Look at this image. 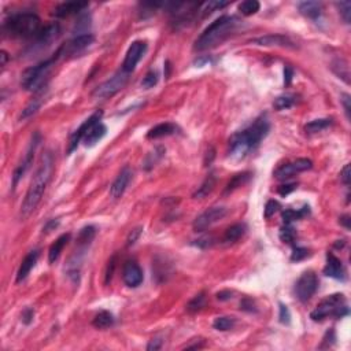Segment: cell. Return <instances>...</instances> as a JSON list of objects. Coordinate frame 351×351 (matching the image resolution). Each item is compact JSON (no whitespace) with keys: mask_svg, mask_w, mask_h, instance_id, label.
<instances>
[{"mask_svg":"<svg viewBox=\"0 0 351 351\" xmlns=\"http://www.w3.org/2000/svg\"><path fill=\"white\" fill-rule=\"evenodd\" d=\"M147 51V44L144 41H133L131 47L128 48L124 64H122V70L127 73H132L136 69L137 64L142 61Z\"/></svg>","mask_w":351,"mask_h":351,"instance_id":"13","label":"cell"},{"mask_svg":"<svg viewBox=\"0 0 351 351\" xmlns=\"http://www.w3.org/2000/svg\"><path fill=\"white\" fill-rule=\"evenodd\" d=\"M56 59H58V56H54V58L47 59L44 62H40L36 66L26 69L22 73V77H21L22 88L26 89V91H30V92H40L45 85V83H47L49 73L54 68Z\"/></svg>","mask_w":351,"mask_h":351,"instance_id":"5","label":"cell"},{"mask_svg":"<svg viewBox=\"0 0 351 351\" xmlns=\"http://www.w3.org/2000/svg\"><path fill=\"white\" fill-rule=\"evenodd\" d=\"M350 215H343V217H340V221H339V222H340L346 229H350Z\"/></svg>","mask_w":351,"mask_h":351,"instance_id":"58","label":"cell"},{"mask_svg":"<svg viewBox=\"0 0 351 351\" xmlns=\"http://www.w3.org/2000/svg\"><path fill=\"white\" fill-rule=\"evenodd\" d=\"M0 58H2V64L0 65H2V68H5L6 64H7V58H9V56H7V52H6V51H2V52H0Z\"/></svg>","mask_w":351,"mask_h":351,"instance_id":"59","label":"cell"},{"mask_svg":"<svg viewBox=\"0 0 351 351\" xmlns=\"http://www.w3.org/2000/svg\"><path fill=\"white\" fill-rule=\"evenodd\" d=\"M40 142H41V137H40V133H34L33 136H32V140H30V144L29 147H28V150H26V154H25L24 159L21 161V163L18 166H17V169H15L14 171V176H13V187H17L18 186V183H20V180L22 179L25 176V173L28 171V169L30 167V165H32V162H33V156H34V152H36V150H37V147H39Z\"/></svg>","mask_w":351,"mask_h":351,"instance_id":"10","label":"cell"},{"mask_svg":"<svg viewBox=\"0 0 351 351\" xmlns=\"http://www.w3.org/2000/svg\"><path fill=\"white\" fill-rule=\"evenodd\" d=\"M93 41H95L93 34L91 33L77 34L74 39L68 41V43L65 44V45H62V47L58 49L56 56L59 58V56H62V55L66 56V55H73V54H77V52H81V51H84L85 48H88Z\"/></svg>","mask_w":351,"mask_h":351,"instance_id":"11","label":"cell"},{"mask_svg":"<svg viewBox=\"0 0 351 351\" xmlns=\"http://www.w3.org/2000/svg\"><path fill=\"white\" fill-rule=\"evenodd\" d=\"M103 117V112L102 111H96L93 112L92 115L89 118H87L85 121L80 125V128H78L77 131L74 132L73 135L70 136V142H69V150L68 152L69 154H72V152L76 150L78 147V144H80V142L83 140L84 136H85V133H87L91 128L95 125V124H98V122H100V120H102Z\"/></svg>","mask_w":351,"mask_h":351,"instance_id":"14","label":"cell"},{"mask_svg":"<svg viewBox=\"0 0 351 351\" xmlns=\"http://www.w3.org/2000/svg\"><path fill=\"white\" fill-rule=\"evenodd\" d=\"M54 155L52 152H44L40 159L39 167L34 173L33 179L30 181V186L28 188V192L25 195V199L21 206V217L28 218L34 210L37 209L40 202L43 199V195L47 187H48L52 173H54Z\"/></svg>","mask_w":351,"mask_h":351,"instance_id":"1","label":"cell"},{"mask_svg":"<svg viewBox=\"0 0 351 351\" xmlns=\"http://www.w3.org/2000/svg\"><path fill=\"white\" fill-rule=\"evenodd\" d=\"M278 209H280L278 202H276V200H269L268 203H266V206H265V210H263L265 218H270L272 215H274V213H276Z\"/></svg>","mask_w":351,"mask_h":351,"instance_id":"43","label":"cell"},{"mask_svg":"<svg viewBox=\"0 0 351 351\" xmlns=\"http://www.w3.org/2000/svg\"><path fill=\"white\" fill-rule=\"evenodd\" d=\"M228 5H229V2L211 0V2H207V3H203V5L199 6V13L202 14V17H207V15L214 13V11L224 9V7H226Z\"/></svg>","mask_w":351,"mask_h":351,"instance_id":"32","label":"cell"},{"mask_svg":"<svg viewBox=\"0 0 351 351\" xmlns=\"http://www.w3.org/2000/svg\"><path fill=\"white\" fill-rule=\"evenodd\" d=\"M163 154H165V150H163L162 147H156V148H154V151H151L150 154H147L146 159H144V162H143V167H144L146 170L152 169V167L158 163V161H159L162 156H163Z\"/></svg>","mask_w":351,"mask_h":351,"instance_id":"33","label":"cell"},{"mask_svg":"<svg viewBox=\"0 0 351 351\" xmlns=\"http://www.w3.org/2000/svg\"><path fill=\"white\" fill-rule=\"evenodd\" d=\"M251 177H253V173H250V171H243V173H239V174H235L225 187L224 195H228V194L233 192L240 187H243L244 184H247Z\"/></svg>","mask_w":351,"mask_h":351,"instance_id":"26","label":"cell"},{"mask_svg":"<svg viewBox=\"0 0 351 351\" xmlns=\"http://www.w3.org/2000/svg\"><path fill=\"white\" fill-rule=\"evenodd\" d=\"M215 183H217V177H215L214 173L207 176L206 180L202 183V186H200L199 188H198V191L194 194V198H195V199H202V198L210 195V194L213 192V190H214Z\"/></svg>","mask_w":351,"mask_h":351,"instance_id":"27","label":"cell"},{"mask_svg":"<svg viewBox=\"0 0 351 351\" xmlns=\"http://www.w3.org/2000/svg\"><path fill=\"white\" fill-rule=\"evenodd\" d=\"M205 305H206L205 292H200L198 294L196 297L192 298L190 302H188V305H187V310H188L190 313H196V312H199V310H202V309L205 307Z\"/></svg>","mask_w":351,"mask_h":351,"instance_id":"37","label":"cell"},{"mask_svg":"<svg viewBox=\"0 0 351 351\" xmlns=\"http://www.w3.org/2000/svg\"><path fill=\"white\" fill-rule=\"evenodd\" d=\"M251 43L262 45V47H291L292 45L291 40L283 34H266V36H261V37L251 40Z\"/></svg>","mask_w":351,"mask_h":351,"instance_id":"20","label":"cell"},{"mask_svg":"<svg viewBox=\"0 0 351 351\" xmlns=\"http://www.w3.org/2000/svg\"><path fill=\"white\" fill-rule=\"evenodd\" d=\"M177 131H179V128L176 127L174 124H171V122H163V124H159V125H155L154 128H151V129L148 131V133H147V137H148V139H161V137L174 135Z\"/></svg>","mask_w":351,"mask_h":351,"instance_id":"23","label":"cell"},{"mask_svg":"<svg viewBox=\"0 0 351 351\" xmlns=\"http://www.w3.org/2000/svg\"><path fill=\"white\" fill-rule=\"evenodd\" d=\"M240 21L233 15H224L219 17L218 20L206 28L199 37L196 39L194 48L196 51H206V49L214 48L218 44L224 43L225 40L230 37V34L233 33L236 28L239 26Z\"/></svg>","mask_w":351,"mask_h":351,"instance_id":"3","label":"cell"},{"mask_svg":"<svg viewBox=\"0 0 351 351\" xmlns=\"http://www.w3.org/2000/svg\"><path fill=\"white\" fill-rule=\"evenodd\" d=\"M340 179H341V181L346 184V186H350V181H351L350 165H346L344 167H343V170L340 171Z\"/></svg>","mask_w":351,"mask_h":351,"instance_id":"50","label":"cell"},{"mask_svg":"<svg viewBox=\"0 0 351 351\" xmlns=\"http://www.w3.org/2000/svg\"><path fill=\"white\" fill-rule=\"evenodd\" d=\"M158 78H159L158 77V73L154 72V70H150V72L144 76V78H143L142 87L146 88V89L155 87L156 84H158Z\"/></svg>","mask_w":351,"mask_h":351,"instance_id":"41","label":"cell"},{"mask_svg":"<svg viewBox=\"0 0 351 351\" xmlns=\"http://www.w3.org/2000/svg\"><path fill=\"white\" fill-rule=\"evenodd\" d=\"M226 211L228 210L224 206H213L196 217L194 224H192V228L195 232H203V230L209 229L211 225H214L215 222H218L219 219L224 218L226 215Z\"/></svg>","mask_w":351,"mask_h":351,"instance_id":"8","label":"cell"},{"mask_svg":"<svg viewBox=\"0 0 351 351\" xmlns=\"http://www.w3.org/2000/svg\"><path fill=\"white\" fill-rule=\"evenodd\" d=\"M278 318H280V322H281V324H289V321H291L289 310H288V307L285 306V305H283V303H280V316H278Z\"/></svg>","mask_w":351,"mask_h":351,"instance_id":"46","label":"cell"},{"mask_svg":"<svg viewBox=\"0 0 351 351\" xmlns=\"http://www.w3.org/2000/svg\"><path fill=\"white\" fill-rule=\"evenodd\" d=\"M213 238H209V236H206V238H200L199 240H196V246L198 247H200V249H209V247H211L213 246Z\"/></svg>","mask_w":351,"mask_h":351,"instance_id":"49","label":"cell"},{"mask_svg":"<svg viewBox=\"0 0 351 351\" xmlns=\"http://www.w3.org/2000/svg\"><path fill=\"white\" fill-rule=\"evenodd\" d=\"M240 309H242V310H246V312H255L254 303L251 299H244L243 302L240 303Z\"/></svg>","mask_w":351,"mask_h":351,"instance_id":"53","label":"cell"},{"mask_svg":"<svg viewBox=\"0 0 351 351\" xmlns=\"http://www.w3.org/2000/svg\"><path fill=\"white\" fill-rule=\"evenodd\" d=\"M309 213H310L309 206H303L302 209H299V210L287 209L285 211H283V214H281V219L284 221V224H292L294 221H298V219L306 217Z\"/></svg>","mask_w":351,"mask_h":351,"instance_id":"31","label":"cell"},{"mask_svg":"<svg viewBox=\"0 0 351 351\" xmlns=\"http://www.w3.org/2000/svg\"><path fill=\"white\" fill-rule=\"evenodd\" d=\"M297 238V232L294 229L291 224H284V226L280 229V239L281 242L287 244H292Z\"/></svg>","mask_w":351,"mask_h":351,"instance_id":"40","label":"cell"},{"mask_svg":"<svg viewBox=\"0 0 351 351\" xmlns=\"http://www.w3.org/2000/svg\"><path fill=\"white\" fill-rule=\"evenodd\" d=\"M41 103H43V99L40 98H36V99H33L32 102L25 107V110H22V114H21V117H20V120L22 121V120H26V118H29V117H32L33 114H36V111L39 110L40 108V106H41Z\"/></svg>","mask_w":351,"mask_h":351,"instance_id":"38","label":"cell"},{"mask_svg":"<svg viewBox=\"0 0 351 351\" xmlns=\"http://www.w3.org/2000/svg\"><path fill=\"white\" fill-rule=\"evenodd\" d=\"M89 3L87 2H65L56 6L54 10V15L58 18H66L73 14H78L87 9Z\"/></svg>","mask_w":351,"mask_h":351,"instance_id":"18","label":"cell"},{"mask_svg":"<svg viewBox=\"0 0 351 351\" xmlns=\"http://www.w3.org/2000/svg\"><path fill=\"white\" fill-rule=\"evenodd\" d=\"M61 36V26L58 24L47 25L45 28L40 30V33L36 36V43L33 44V49H43L58 40Z\"/></svg>","mask_w":351,"mask_h":351,"instance_id":"15","label":"cell"},{"mask_svg":"<svg viewBox=\"0 0 351 351\" xmlns=\"http://www.w3.org/2000/svg\"><path fill=\"white\" fill-rule=\"evenodd\" d=\"M235 325H236V320L233 317H217L213 322V328L221 332L230 331Z\"/></svg>","mask_w":351,"mask_h":351,"instance_id":"35","label":"cell"},{"mask_svg":"<svg viewBox=\"0 0 351 351\" xmlns=\"http://www.w3.org/2000/svg\"><path fill=\"white\" fill-rule=\"evenodd\" d=\"M337 7L340 10V15L346 24H350L351 21V3L350 2H340L337 3Z\"/></svg>","mask_w":351,"mask_h":351,"instance_id":"42","label":"cell"},{"mask_svg":"<svg viewBox=\"0 0 351 351\" xmlns=\"http://www.w3.org/2000/svg\"><path fill=\"white\" fill-rule=\"evenodd\" d=\"M32 318H33V310L26 309L24 312V314H22V320H24L25 324H29V322L32 321Z\"/></svg>","mask_w":351,"mask_h":351,"instance_id":"55","label":"cell"},{"mask_svg":"<svg viewBox=\"0 0 351 351\" xmlns=\"http://www.w3.org/2000/svg\"><path fill=\"white\" fill-rule=\"evenodd\" d=\"M298 187L297 183H291V184H284V186H280L277 188V192L281 196H285L288 194H291L292 191H295V188Z\"/></svg>","mask_w":351,"mask_h":351,"instance_id":"47","label":"cell"},{"mask_svg":"<svg viewBox=\"0 0 351 351\" xmlns=\"http://www.w3.org/2000/svg\"><path fill=\"white\" fill-rule=\"evenodd\" d=\"M162 343L163 341L161 340V339H152L150 343H148V346H147V350L148 351H155V350H159V348H162Z\"/></svg>","mask_w":351,"mask_h":351,"instance_id":"52","label":"cell"},{"mask_svg":"<svg viewBox=\"0 0 351 351\" xmlns=\"http://www.w3.org/2000/svg\"><path fill=\"white\" fill-rule=\"evenodd\" d=\"M92 324L93 327L98 328V329H107V328L112 327V324H114V316L107 310H102L95 316Z\"/></svg>","mask_w":351,"mask_h":351,"instance_id":"30","label":"cell"},{"mask_svg":"<svg viewBox=\"0 0 351 351\" xmlns=\"http://www.w3.org/2000/svg\"><path fill=\"white\" fill-rule=\"evenodd\" d=\"M298 9H299L301 14L305 15L306 18H310V20H317L321 17L322 5L318 2H302V3H299Z\"/></svg>","mask_w":351,"mask_h":351,"instance_id":"24","label":"cell"},{"mask_svg":"<svg viewBox=\"0 0 351 351\" xmlns=\"http://www.w3.org/2000/svg\"><path fill=\"white\" fill-rule=\"evenodd\" d=\"M294 103H295V98H294L292 95H283V96H278L274 100L273 106L276 110L281 111V110H287V108L292 107Z\"/></svg>","mask_w":351,"mask_h":351,"instance_id":"39","label":"cell"},{"mask_svg":"<svg viewBox=\"0 0 351 351\" xmlns=\"http://www.w3.org/2000/svg\"><path fill=\"white\" fill-rule=\"evenodd\" d=\"M122 280L128 287L136 288L143 283V270L135 261H128L122 270Z\"/></svg>","mask_w":351,"mask_h":351,"instance_id":"16","label":"cell"},{"mask_svg":"<svg viewBox=\"0 0 351 351\" xmlns=\"http://www.w3.org/2000/svg\"><path fill=\"white\" fill-rule=\"evenodd\" d=\"M307 257H309V250L305 249V247H295L292 255H291V261L299 262V261H303Z\"/></svg>","mask_w":351,"mask_h":351,"instance_id":"44","label":"cell"},{"mask_svg":"<svg viewBox=\"0 0 351 351\" xmlns=\"http://www.w3.org/2000/svg\"><path fill=\"white\" fill-rule=\"evenodd\" d=\"M37 259H39V250H33V251H30V253L25 257L24 261L21 262L18 272H17V283L24 281L25 278L29 276L32 269L36 266Z\"/></svg>","mask_w":351,"mask_h":351,"instance_id":"21","label":"cell"},{"mask_svg":"<svg viewBox=\"0 0 351 351\" xmlns=\"http://www.w3.org/2000/svg\"><path fill=\"white\" fill-rule=\"evenodd\" d=\"M142 230L143 228L142 226H139V228H136V229H133L129 233V236H128V246H133V244L136 243L137 239L140 238V235H142Z\"/></svg>","mask_w":351,"mask_h":351,"instance_id":"48","label":"cell"},{"mask_svg":"<svg viewBox=\"0 0 351 351\" xmlns=\"http://www.w3.org/2000/svg\"><path fill=\"white\" fill-rule=\"evenodd\" d=\"M259 7H261V5L257 0H246V2H242L239 5V11L246 17H249V15L258 13Z\"/></svg>","mask_w":351,"mask_h":351,"instance_id":"36","label":"cell"},{"mask_svg":"<svg viewBox=\"0 0 351 351\" xmlns=\"http://www.w3.org/2000/svg\"><path fill=\"white\" fill-rule=\"evenodd\" d=\"M106 132H107V128H106L104 124H102V122L95 124V125H93V127L91 128L87 133H85V136H84L83 139L84 144H85L87 147L95 146L96 143L100 142L103 137H104Z\"/></svg>","mask_w":351,"mask_h":351,"instance_id":"22","label":"cell"},{"mask_svg":"<svg viewBox=\"0 0 351 351\" xmlns=\"http://www.w3.org/2000/svg\"><path fill=\"white\" fill-rule=\"evenodd\" d=\"M348 314L346 298L343 294H333L318 303L317 307L310 313L313 321H322L328 317L343 318Z\"/></svg>","mask_w":351,"mask_h":351,"instance_id":"6","label":"cell"},{"mask_svg":"<svg viewBox=\"0 0 351 351\" xmlns=\"http://www.w3.org/2000/svg\"><path fill=\"white\" fill-rule=\"evenodd\" d=\"M318 288V278L314 272H305L295 284V294L301 302H307L316 294Z\"/></svg>","mask_w":351,"mask_h":351,"instance_id":"9","label":"cell"},{"mask_svg":"<svg viewBox=\"0 0 351 351\" xmlns=\"http://www.w3.org/2000/svg\"><path fill=\"white\" fill-rule=\"evenodd\" d=\"M340 103L343 104V107H344L347 120H350L351 118V98H350V95H348V93H341Z\"/></svg>","mask_w":351,"mask_h":351,"instance_id":"45","label":"cell"},{"mask_svg":"<svg viewBox=\"0 0 351 351\" xmlns=\"http://www.w3.org/2000/svg\"><path fill=\"white\" fill-rule=\"evenodd\" d=\"M108 263H110V265H108L107 273H106V284H108V281L111 280L112 272H114V268H115V262H114V258H111V261H110Z\"/></svg>","mask_w":351,"mask_h":351,"instance_id":"54","label":"cell"},{"mask_svg":"<svg viewBox=\"0 0 351 351\" xmlns=\"http://www.w3.org/2000/svg\"><path fill=\"white\" fill-rule=\"evenodd\" d=\"M292 76H294V70L289 66H285L284 68V84L285 85H289L291 81H292Z\"/></svg>","mask_w":351,"mask_h":351,"instance_id":"51","label":"cell"},{"mask_svg":"<svg viewBox=\"0 0 351 351\" xmlns=\"http://www.w3.org/2000/svg\"><path fill=\"white\" fill-rule=\"evenodd\" d=\"M132 176H133V173H132L129 166H125V167L118 173L115 180L112 181L111 187H110V195H111L114 199H118V198H121V196L124 195V192L127 191L128 186H129V183H131Z\"/></svg>","mask_w":351,"mask_h":351,"instance_id":"17","label":"cell"},{"mask_svg":"<svg viewBox=\"0 0 351 351\" xmlns=\"http://www.w3.org/2000/svg\"><path fill=\"white\" fill-rule=\"evenodd\" d=\"M246 225L244 224H235L232 226H229L226 232L224 235V242L228 244H232L235 242H238L240 238H243L244 233H246Z\"/></svg>","mask_w":351,"mask_h":351,"instance_id":"29","label":"cell"},{"mask_svg":"<svg viewBox=\"0 0 351 351\" xmlns=\"http://www.w3.org/2000/svg\"><path fill=\"white\" fill-rule=\"evenodd\" d=\"M95 235H96V229L93 228L92 225L84 226L83 229L78 232V236H77L78 247H80V249H87L88 246L92 243Z\"/></svg>","mask_w":351,"mask_h":351,"instance_id":"28","label":"cell"},{"mask_svg":"<svg viewBox=\"0 0 351 351\" xmlns=\"http://www.w3.org/2000/svg\"><path fill=\"white\" fill-rule=\"evenodd\" d=\"M129 78V73L120 70L118 73H115L111 78H108L107 81H104L100 84L95 91H93L92 96L95 99H108L114 96L115 93L120 92L122 88L125 87Z\"/></svg>","mask_w":351,"mask_h":351,"instance_id":"7","label":"cell"},{"mask_svg":"<svg viewBox=\"0 0 351 351\" xmlns=\"http://www.w3.org/2000/svg\"><path fill=\"white\" fill-rule=\"evenodd\" d=\"M313 162L307 158H299L297 161L289 162V163H285V165H281L278 169H276L274 171V177L278 179V180H285V179H289L292 176L298 174V173H302V171H306L309 169H312Z\"/></svg>","mask_w":351,"mask_h":351,"instance_id":"12","label":"cell"},{"mask_svg":"<svg viewBox=\"0 0 351 351\" xmlns=\"http://www.w3.org/2000/svg\"><path fill=\"white\" fill-rule=\"evenodd\" d=\"M58 221H55V219H51V221H48L47 222V225L44 226V229L43 230H45V232H51L52 229H55L56 226H58Z\"/></svg>","mask_w":351,"mask_h":351,"instance_id":"57","label":"cell"},{"mask_svg":"<svg viewBox=\"0 0 351 351\" xmlns=\"http://www.w3.org/2000/svg\"><path fill=\"white\" fill-rule=\"evenodd\" d=\"M332 120L329 118H321V120H314V121L309 122L306 127H305V131L307 133H317V132H321L324 129H327L328 127H331Z\"/></svg>","mask_w":351,"mask_h":351,"instance_id":"34","label":"cell"},{"mask_svg":"<svg viewBox=\"0 0 351 351\" xmlns=\"http://www.w3.org/2000/svg\"><path fill=\"white\" fill-rule=\"evenodd\" d=\"M69 240H70V233H65L62 235V236H59L58 239L51 244V247H49L48 250L49 263H55L56 261H58V258L61 257V254H62V251H64L65 246L68 244Z\"/></svg>","mask_w":351,"mask_h":351,"instance_id":"25","label":"cell"},{"mask_svg":"<svg viewBox=\"0 0 351 351\" xmlns=\"http://www.w3.org/2000/svg\"><path fill=\"white\" fill-rule=\"evenodd\" d=\"M269 133V122L265 117L255 120L244 131L235 133L229 140V155L235 159H243L251 150L258 146Z\"/></svg>","mask_w":351,"mask_h":351,"instance_id":"2","label":"cell"},{"mask_svg":"<svg viewBox=\"0 0 351 351\" xmlns=\"http://www.w3.org/2000/svg\"><path fill=\"white\" fill-rule=\"evenodd\" d=\"M232 298V292L230 291H221V292L217 294V299L218 301H229Z\"/></svg>","mask_w":351,"mask_h":351,"instance_id":"56","label":"cell"},{"mask_svg":"<svg viewBox=\"0 0 351 351\" xmlns=\"http://www.w3.org/2000/svg\"><path fill=\"white\" fill-rule=\"evenodd\" d=\"M324 274L328 277L336 278V280H344V268L343 263L337 257H335L332 253L327 254V265L324 268Z\"/></svg>","mask_w":351,"mask_h":351,"instance_id":"19","label":"cell"},{"mask_svg":"<svg viewBox=\"0 0 351 351\" xmlns=\"http://www.w3.org/2000/svg\"><path fill=\"white\" fill-rule=\"evenodd\" d=\"M7 36L15 39H30L36 37L41 30V21L33 13H20L11 15L3 25Z\"/></svg>","mask_w":351,"mask_h":351,"instance_id":"4","label":"cell"}]
</instances>
